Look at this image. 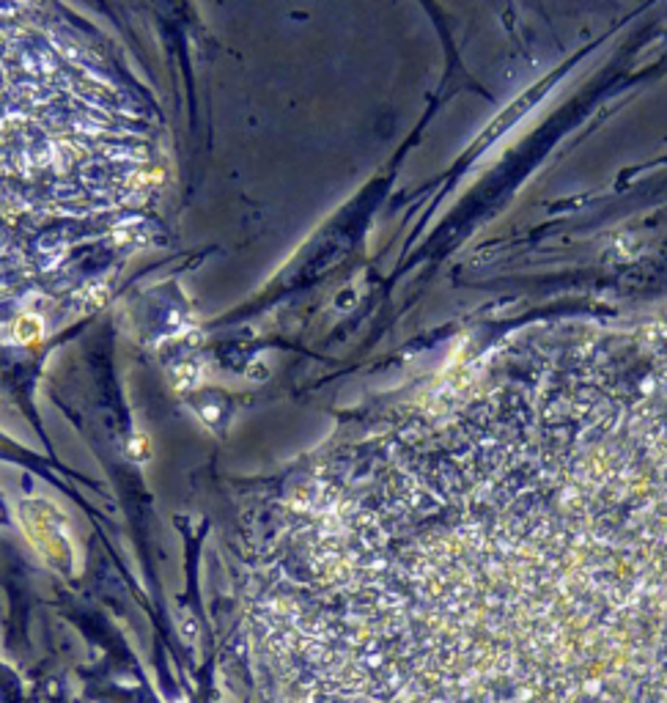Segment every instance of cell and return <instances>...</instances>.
I'll list each match as a JSON object with an SVG mask.
<instances>
[{
    "mask_svg": "<svg viewBox=\"0 0 667 703\" xmlns=\"http://www.w3.org/2000/svg\"><path fill=\"white\" fill-rule=\"evenodd\" d=\"M288 703H667V393L462 401L303 519Z\"/></svg>",
    "mask_w": 667,
    "mask_h": 703,
    "instance_id": "obj_1",
    "label": "cell"
}]
</instances>
